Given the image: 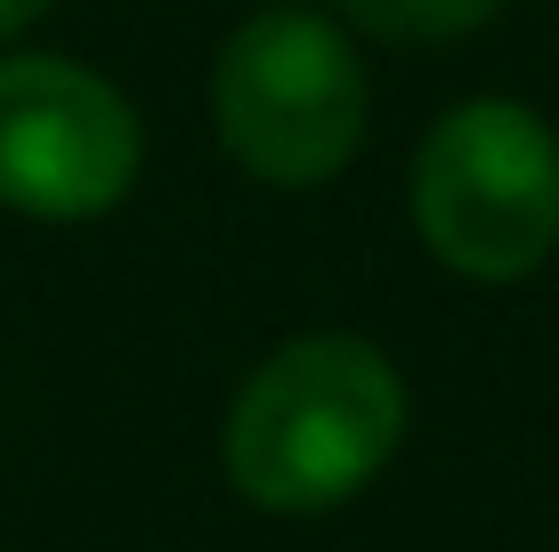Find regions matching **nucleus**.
<instances>
[{"mask_svg":"<svg viewBox=\"0 0 559 552\" xmlns=\"http://www.w3.org/2000/svg\"><path fill=\"white\" fill-rule=\"evenodd\" d=\"M41 9H49V0H0V49H9L16 33H25L33 16H41Z\"/></svg>","mask_w":559,"mask_h":552,"instance_id":"6","label":"nucleus"},{"mask_svg":"<svg viewBox=\"0 0 559 552\" xmlns=\"http://www.w3.org/2000/svg\"><path fill=\"white\" fill-rule=\"evenodd\" d=\"M139 106L57 49L0 57V203L25 220H98L139 187Z\"/></svg>","mask_w":559,"mask_h":552,"instance_id":"4","label":"nucleus"},{"mask_svg":"<svg viewBox=\"0 0 559 552\" xmlns=\"http://www.w3.org/2000/svg\"><path fill=\"white\" fill-rule=\"evenodd\" d=\"M495 9H511V0H341V16H349L357 33H373V42H397V49L462 42V33H478Z\"/></svg>","mask_w":559,"mask_h":552,"instance_id":"5","label":"nucleus"},{"mask_svg":"<svg viewBox=\"0 0 559 552\" xmlns=\"http://www.w3.org/2000/svg\"><path fill=\"white\" fill-rule=\"evenodd\" d=\"M414 236L471 284L535 277L559 244V139L527 98H462L414 146Z\"/></svg>","mask_w":559,"mask_h":552,"instance_id":"3","label":"nucleus"},{"mask_svg":"<svg viewBox=\"0 0 559 552\" xmlns=\"http://www.w3.org/2000/svg\"><path fill=\"white\" fill-rule=\"evenodd\" d=\"M373 82L357 42L317 9H260L219 42L211 66V130L227 163L260 187H324L357 163Z\"/></svg>","mask_w":559,"mask_h":552,"instance_id":"2","label":"nucleus"},{"mask_svg":"<svg viewBox=\"0 0 559 552\" xmlns=\"http://www.w3.org/2000/svg\"><path fill=\"white\" fill-rule=\"evenodd\" d=\"M406 439V383L365 333H300L267 350L219 423V471L252 512L308 520L365 496Z\"/></svg>","mask_w":559,"mask_h":552,"instance_id":"1","label":"nucleus"}]
</instances>
